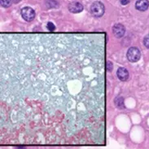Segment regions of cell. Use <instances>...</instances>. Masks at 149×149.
<instances>
[{"mask_svg":"<svg viewBox=\"0 0 149 149\" xmlns=\"http://www.w3.org/2000/svg\"><path fill=\"white\" fill-rule=\"evenodd\" d=\"M91 12L93 16L95 17H101L105 12L104 5L101 2H95L91 6Z\"/></svg>","mask_w":149,"mask_h":149,"instance_id":"1","label":"cell"},{"mask_svg":"<svg viewBox=\"0 0 149 149\" xmlns=\"http://www.w3.org/2000/svg\"><path fill=\"white\" fill-rule=\"evenodd\" d=\"M126 56L129 61L132 62V63H135L139 61V59L141 57V53L137 47H130L127 52Z\"/></svg>","mask_w":149,"mask_h":149,"instance_id":"2","label":"cell"},{"mask_svg":"<svg viewBox=\"0 0 149 149\" xmlns=\"http://www.w3.org/2000/svg\"><path fill=\"white\" fill-rule=\"evenodd\" d=\"M21 16L26 21H32L35 18V12L33 8L24 7L21 9Z\"/></svg>","mask_w":149,"mask_h":149,"instance_id":"3","label":"cell"},{"mask_svg":"<svg viewBox=\"0 0 149 149\" xmlns=\"http://www.w3.org/2000/svg\"><path fill=\"white\" fill-rule=\"evenodd\" d=\"M113 32L117 38H121L125 34V29L124 25H122L121 24H116L113 26Z\"/></svg>","mask_w":149,"mask_h":149,"instance_id":"4","label":"cell"},{"mask_svg":"<svg viewBox=\"0 0 149 149\" xmlns=\"http://www.w3.org/2000/svg\"><path fill=\"white\" fill-rule=\"evenodd\" d=\"M69 12L72 13H79V12H82L83 6H82V4L78 2H73V3H69Z\"/></svg>","mask_w":149,"mask_h":149,"instance_id":"5","label":"cell"},{"mask_svg":"<svg viewBox=\"0 0 149 149\" xmlns=\"http://www.w3.org/2000/svg\"><path fill=\"white\" fill-rule=\"evenodd\" d=\"M117 77L122 81H125L129 78V72L125 68H119L117 71Z\"/></svg>","mask_w":149,"mask_h":149,"instance_id":"6","label":"cell"},{"mask_svg":"<svg viewBox=\"0 0 149 149\" xmlns=\"http://www.w3.org/2000/svg\"><path fill=\"white\" fill-rule=\"evenodd\" d=\"M149 7L148 0H138L135 3V8L140 12H145Z\"/></svg>","mask_w":149,"mask_h":149,"instance_id":"7","label":"cell"},{"mask_svg":"<svg viewBox=\"0 0 149 149\" xmlns=\"http://www.w3.org/2000/svg\"><path fill=\"white\" fill-rule=\"evenodd\" d=\"M115 104L117 106L118 109H124L125 108V105H124V100L122 97L118 96L116 98L115 100Z\"/></svg>","mask_w":149,"mask_h":149,"instance_id":"8","label":"cell"},{"mask_svg":"<svg viewBox=\"0 0 149 149\" xmlns=\"http://www.w3.org/2000/svg\"><path fill=\"white\" fill-rule=\"evenodd\" d=\"M12 0H0V3L1 6L3 8H8L10 7V5L12 3Z\"/></svg>","mask_w":149,"mask_h":149,"instance_id":"9","label":"cell"},{"mask_svg":"<svg viewBox=\"0 0 149 149\" xmlns=\"http://www.w3.org/2000/svg\"><path fill=\"white\" fill-rule=\"evenodd\" d=\"M47 27L48 30H50V31H54L56 29V26H55V24H53L52 22H48L47 24Z\"/></svg>","mask_w":149,"mask_h":149,"instance_id":"10","label":"cell"},{"mask_svg":"<svg viewBox=\"0 0 149 149\" xmlns=\"http://www.w3.org/2000/svg\"><path fill=\"white\" fill-rule=\"evenodd\" d=\"M143 44L147 48H149V35L146 36L143 39Z\"/></svg>","mask_w":149,"mask_h":149,"instance_id":"11","label":"cell"},{"mask_svg":"<svg viewBox=\"0 0 149 149\" xmlns=\"http://www.w3.org/2000/svg\"><path fill=\"white\" fill-rule=\"evenodd\" d=\"M113 64H112V62H110L109 61L108 63H107V68H108V70L109 71H111L112 70V68H113Z\"/></svg>","mask_w":149,"mask_h":149,"instance_id":"12","label":"cell"},{"mask_svg":"<svg viewBox=\"0 0 149 149\" xmlns=\"http://www.w3.org/2000/svg\"><path fill=\"white\" fill-rule=\"evenodd\" d=\"M120 1L122 5H127L130 3V0H120Z\"/></svg>","mask_w":149,"mask_h":149,"instance_id":"13","label":"cell"},{"mask_svg":"<svg viewBox=\"0 0 149 149\" xmlns=\"http://www.w3.org/2000/svg\"><path fill=\"white\" fill-rule=\"evenodd\" d=\"M19 1H20V0H14V2H15L16 3H18Z\"/></svg>","mask_w":149,"mask_h":149,"instance_id":"14","label":"cell"}]
</instances>
